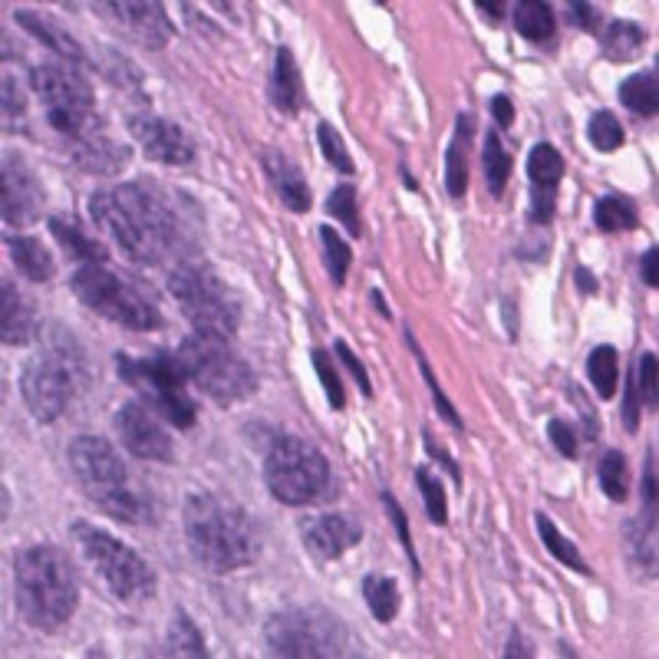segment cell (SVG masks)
I'll use <instances>...</instances> for the list:
<instances>
[{
  "label": "cell",
  "instance_id": "56",
  "mask_svg": "<svg viewBox=\"0 0 659 659\" xmlns=\"http://www.w3.org/2000/svg\"><path fill=\"white\" fill-rule=\"evenodd\" d=\"M504 656L511 659V656H521V659H527V656H534V649L524 643V636L518 633V629H511V639H508V649H504Z\"/></svg>",
  "mask_w": 659,
  "mask_h": 659
},
{
  "label": "cell",
  "instance_id": "5",
  "mask_svg": "<svg viewBox=\"0 0 659 659\" xmlns=\"http://www.w3.org/2000/svg\"><path fill=\"white\" fill-rule=\"evenodd\" d=\"M175 363L185 373V379L205 393L218 406H238L258 389V373L251 363L231 346V337L218 333H192L179 343Z\"/></svg>",
  "mask_w": 659,
  "mask_h": 659
},
{
  "label": "cell",
  "instance_id": "17",
  "mask_svg": "<svg viewBox=\"0 0 659 659\" xmlns=\"http://www.w3.org/2000/svg\"><path fill=\"white\" fill-rule=\"evenodd\" d=\"M304 547L310 550L314 560L327 564L343 557L346 550H353L363 541V524L343 511H330V514H317L300 527Z\"/></svg>",
  "mask_w": 659,
  "mask_h": 659
},
{
  "label": "cell",
  "instance_id": "31",
  "mask_svg": "<svg viewBox=\"0 0 659 659\" xmlns=\"http://www.w3.org/2000/svg\"><path fill=\"white\" fill-rule=\"evenodd\" d=\"M73 146H77V162L90 172H100V175H110L126 162V149H116L100 133H90V136L77 139Z\"/></svg>",
  "mask_w": 659,
  "mask_h": 659
},
{
  "label": "cell",
  "instance_id": "46",
  "mask_svg": "<svg viewBox=\"0 0 659 659\" xmlns=\"http://www.w3.org/2000/svg\"><path fill=\"white\" fill-rule=\"evenodd\" d=\"M383 504H386V511H389V521H393V527H396V534H399V544H402V550L409 554V564H412V570L419 573V557H416V547H412L409 514L402 511V504L396 501V495H393V491H383Z\"/></svg>",
  "mask_w": 659,
  "mask_h": 659
},
{
  "label": "cell",
  "instance_id": "42",
  "mask_svg": "<svg viewBox=\"0 0 659 659\" xmlns=\"http://www.w3.org/2000/svg\"><path fill=\"white\" fill-rule=\"evenodd\" d=\"M310 363H314V370H317V376H320V383H323V393H327V399H330V409H333V412H343V409H346V389H343V383H340V373H337L330 353H327V350H314V353H310Z\"/></svg>",
  "mask_w": 659,
  "mask_h": 659
},
{
  "label": "cell",
  "instance_id": "37",
  "mask_svg": "<svg viewBox=\"0 0 659 659\" xmlns=\"http://www.w3.org/2000/svg\"><path fill=\"white\" fill-rule=\"evenodd\" d=\"M320 245H323V268L330 274V281L337 287L346 284V274H350V264H353V251L350 245L330 228V225H320Z\"/></svg>",
  "mask_w": 659,
  "mask_h": 659
},
{
  "label": "cell",
  "instance_id": "34",
  "mask_svg": "<svg viewBox=\"0 0 659 659\" xmlns=\"http://www.w3.org/2000/svg\"><path fill=\"white\" fill-rule=\"evenodd\" d=\"M587 379L596 389L600 399L616 396V379H620V356L613 346H593L587 356Z\"/></svg>",
  "mask_w": 659,
  "mask_h": 659
},
{
  "label": "cell",
  "instance_id": "3",
  "mask_svg": "<svg viewBox=\"0 0 659 659\" xmlns=\"http://www.w3.org/2000/svg\"><path fill=\"white\" fill-rule=\"evenodd\" d=\"M14 596L27 626L41 633L64 629L80 603V577L57 544H31L14 554Z\"/></svg>",
  "mask_w": 659,
  "mask_h": 659
},
{
  "label": "cell",
  "instance_id": "59",
  "mask_svg": "<svg viewBox=\"0 0 659 659\" xmlns=\"http://www.w3.org/2000/svg\"><path fill=\"white\" fill-rule=\"evenodd\" d=\"M370 297H373V304H376V310H379V314H383V317H386V320H389V307H386V297H383V294H379V291H373V294H370Z\"/></svg>",
  "mask_w": 659,
  "mask_h": 659
},
{
  "label": "cell",
  "instance_id": "26",
  "mask_svg": "<svg viewBox=\"0 0 659 659\" xmlns=\"http://www.w3.org/2000/svg\"><path fill=\"white\" fill-rule=\"evenodd\" d=\"M468 139H471V116H458L455 139L445 152V189L452 198H465L468 192Z\"/></svg>",
  "mask_w": 659,
  "mask_h": 659
},
{
  "label": "cell",
  "instance_id": "1",
  "mask_svg": "<svg viewBox=\"0 0 659 659\" xmlns=\"http://www.w3.org/2000/svg\"><path fill=\"white\" fill-rule=\"evenodd\" d=\"M90 218L136 264H162L185 241V221L169 192L152 182H123L90 195Z\"/></svg>",
  "mask_w": 659,
  "mask_h": 659
},
{
  "label": "cell",
  "instance_id": "45",
  "mask_svg": "<svg viewBox=\"0 0 659 659\" xmlns=\"http://www.w3.org/2000/svg\"><path fill=\"white\" fill-rule=\"evenodd\" d=\"M633 383H636V393H639V399H643V409H656V353L652 350H646V353H639V360H636V373H633Z\"/></svg>",
  "mask_w": 659,
  "mask_h": 659
},
{
  "label": "cell",
  "instance_id": "27",
  "mask_svg": "<svg viewBox=\"0 0 659 659\" xmlns=\"http://www.w3.org/2000/svg\"><path fill=\"white\" fill-rule=\"evenodd\" d=\"M514 31L527 41V44H547L557 34V21L554 11L547 4H534V0H521L511 11Z\"/></svg>",
  "mask_w": 659,
  "mask_h": 659
},
{
  "label": "cell",
  "instance_id": "43",
  "mask_svg": "<svg viewBox=\"0 0 659 659\" xmlns=\"http://www.w3.org/2000/svg\"><path fill=\"white\" fill-rule=\"evenodd\" d=\"M406 340H409V346H412V353H416V363H419V373H422V379H425V386H429V393H432V399H435V406H439V416H442V419H445L452 429H458V432H462V419H458V412L452 409V402L445 399V393H442V386H439V379H435V373H432V366H429L425 353L419 350L416 337H412V333H406Z\"/></svg>",
  "mask_w": 659,
  "mask_h": 659
},
{
  "label": "cell",
  "instance_id": "15",
  "mask_svg": "<svg viewBox=\"0 0 659 659\" xmlns=\"http://www.w3.org/2000/svg\"><path fill=\"white\" fill-rule=\"evenodd\" d=\"M44 208V185L31 162L21 152L4 156V175H0V212L14 228H27L37 221Z\"/></svg>",
  "mask_w": 659,
  "mask_h": 659
},
{
  "label": "cell",
  "instance_id": "24",
  "mask_svg": "<svg viewBox=\"0 0 659 659\" xmlns=\"http://www.w3.org/2000/svg\"><path fill=\"white\" fill-rule=\"evenodd\" d=\"M18 18V24L31 34V37H37L44 47H50L57 57H64L67 64H87V50L73 41V34H67L60 24H54V21H47V18H41V14H34V11H18L14 14Z\"/></svg>",
  "mask_w": 659,
  "mask_h": 659
},
{
  "label": "cell",
  "instance_id": "20",
  "mask_svg": "<svg viewBox=\"0 0 659 659\" xmlns=\"http://www.w3.org/2000/svg\"><path fill=\"white\" fill-rule=\"evenodd\" d=\"M34 337H37L34 300L24 297L11 277H4V284H0V340H4V346H27Z\"/></svg>",
  "mask_w": 659,
  "mask_h": 659
},
{
  "label": "cell",
  "instance_id": "51",
  "mask_svg": "<svg viewBox=\"0 0 659 659\" xmlns=\"http://www.w3.org/2000/svg\"><path fill=\"white\" fill-rule=\"evenodd\" d=\"M643 511L656 514V448H649L646 455V468H643Z\"/></svg>",
  "mask_w": 659,
  "mask_h": 659
},
{
  "label": "cell",
  "instance_id": "16",
  "mask_svg": "<svg viewBox=\"0 0 659 659\" xmlns=\"http://www.w3.org/2000/svg\"><path fill=\"white\" fill-rule=\"evenodd\" d=\"M133 139L143 146V152L152 159V162H162V166H189L195 162V143L192 136L166 120V116H156V113H133L126 120Z\"/></svg>",
  "mask_w": 659,
  "mask_h": 659
},
{
  "label": "cell",
  "instance_id": "33",
  "mask_svg": "<svg viewBox=\"0 0 659 659\" xmlns=\"http://www.w3.org/2000/svg\"><path fill=\"white\" fill-rule=\"evenodd\" d=\"M534 527H537V534H541V544L547 547V554H550L557 564H564V567H570V570H577V573H590V567H587V560L580 557V550L573 547L570 537H564V534L557 531V524L550 521V514L537 511V514H534Z\"/></svg>",
  "mask_w": 659,
  "mask_h": 659
},
{
  "label": "cell",
  "instance_id": "50",
  "mask_svg": "<svg viewBox=\"0 0 659 659\" xmlns=\"http://www.w3.org/2000/svg\"><path fill=\"white\" fill-rule=\"evenodd\" d=\"M639 412H643V399L636 393V383L633 376L626 379V389H623V425L626 432H636L639 429Z\"/></svg>",
  "mask_w": 659,
  "mask_h": 659
},
{
  "label": "cell",
  "instance_id": "13",
  "mask_svg": "<svg viewBox=\"0 0 659 659\" xmlns=\"http://www.w3.org/2000/svg\"><path fill=\"white\" fill-rule=\"evenodd\" d=\"M77 379H80V356H73L64 340H50V346L41 350L24 366L21 376V393L31 416L37 422H57L77 393Z\"/></svg>",
  "mask_w": 659,
  "mask_h": 659
},
{
  "label": "cell",
  "instance_id": "12",
  "mask_svg": "<svg viewBox=\"0 0 659 659\" xmlns=\"http://www.w3.org/2000/svg\"><path fill=\"white\" fill-rule=\"evenodd\" d=\"M264 485L281 504L304 508L327 495L330 462L317 445L297 435H281L264 455Z\"/></svg>",
  "mask_w": 659,
  "mask_h": 659
},
{
  "label": "cell",
  "instance_id": "21",
  "mask_svg": "<svg viewBox=\"0 0 659 659\" xmlns=\"http://www.w3.org/2000/svg\"><path fill=\"white\" fill-rule=\"evenodd\" d=\"M261 162H264V172H268L281 205L294 215H307L314 208V198H310V185H307L300 166L294 159H287L281 149H268L261 156Z\"/></svg>",
  "mask_w": 659,
  "mask_h": 659
},
{
  "label": "cell",
  "instance_id": "35",
  "mask_svg": "<svg viewBox=\"0 0 659 659\" xmlns=\"http://www.w3.org/2000/svg\"><path fill=\"white\" fill-rule=\"evenodd\" d=\"M481 166H485V182H488V192H491L495 198H501V195H504V189H508V179H511V166H514V159H511V152L501 146L498 133H488V136H485Z\"/></svg>",
  "mask_w": 659,
  "mask_h": 659
},
{
  "label": "cell",
  "instance_id": "10",
  "mask_svg": "<svg viewBox=\"0 0 659 659\" xmlns=\"http://www.w3.org/2000/svg\"><path fill=\"white\" fill-rule=\"evenodd\" d=\"M31 87L44 106V116L50 129H57L67 139H83L93 129L96 120V96L87 77L77 70V64L67 60H47L31 70Z\"/></svg>",
  "mask_w": 659,
  "mask_h": 659
},
{
  "label": "cell",
  "instance_id": "41",
  "mask_svg": "<svg viewBox=\"0 0 659 659\" xmlns=\"http://www.w3.org/2000/svg\"><path fill=\"white\" fill-rule=\"evenodd\" d=\"M416 485H419V495H422L429 521L432 524H445L448 521V501H445V488H442L439 475H432L425 465H419L416 468Z\"/></svg>",
  "mask_w": 659,
  "mask_h": 659
},
{
  "label": "cell",
  "instance_id": "55",
  "mask_svg": "<svg viewBox=\"0 0 659 659\" xmlns=\"http://www.w3.org/2000/svg\"><path fill=\"white\" fill-rule=\"evenodd\" d=\"M656 261H659V248H649L639 261V274H643V284L656 287Z\"/></svg>",
  "mask_w": 659,
  "mask_h": 659
},
{
  "label": "cell",
  "instance_id": "36",
  "mask_svg": "<svg viewBox=\"0 0 659 659\" xmlns=\"http://www.w3.org/2000/svg\"><path fill=\"white\" fill-rule=\"evenodd\" d=\"M169 652L172 656H208L205 636H202V629L195 626V620L185 610L172 613V623H169Z\"/></svg>",
  "mask_w": 659,
  "mask_h": 659
},
{
  "label": "cell",
  "instance_id": "2",
  "mask_svg": "<svg viewBox=\"0 0 659 659\" xmlns=\"http://www.w3.org/2000/svg\"><path fill=\"white\" fill-rule=\"evenodd\" d=\"M182 524L192 557L208 573H235L261 554V531L235 498L192 491L182 508Z\"/></svg>",
  "mask_w": 659,
  "mask_h": 659
},
{
  "label": "cell",
  "instance_id": "8",
  "mask_svg": "<svg viewBox=\"0 0 659 659\" xmlns=\"http://www.w3.org/2000/svg\"><path fill=\"white\" fill-rule=\"evenodd\" d=\"M77 550L87 557V564L96 570V577L106 583V590L120 603H143L156 593V570L152 564L136 554L129 544L113 537L110 531L90 524V521H73L70 527Z\"/></svg>",
  "mask_w": 659,
  "mask_h": 659
},
{
  "label": "cell",
  "instance_id": "58",
  "mask_svg": "<svg viewBox=\"0 0 659 659\" xmlns=\"http://www.w3.org/2000/svg\"><path fill=\"white\" fill-rule=\"evenodd\" d=\"M481 14H485V21H491V24H498L501 21V14H504V4H485V0H478L475 4Z\"/></svg>",
  "mask_w": 659,
  "mask_h": 659
},
{
  "label": "cell",
  "instance_id": "22",
  "mask_svg": "<svg viewBox=\"0 0 659 659\" xmlns=\"http://www.w3.org/2000/svg\"><path fill=\"white\" fill-rule=\"evenodd\" d=\"M271 103L287 113L297 116L300 103H304V80H300V67L294 60L291 47H281L274 54V67H271Z\"/></svg>",
  "mask_w": 659,
  "mask_h": 659
},
{
  "label": "cell",
  "instance_id": "14",
  "mask_svg": "<svg viewBox=\"0 0 659 659\" xmlns=\"http://www.w3.org/2000/svg\"><path fill=\"white\" fill-rule=\"evenodd\" d=\"M120 442L146 462H172L175 458V445L172 435L166 429V419L143 399H129L120 406L116 419H113Z\"/></svg>",
  "mask_w": 659,
  "mask_h": 659
},
{
  "label": "cell",
  "instance_id": "19",
  "mask_svg": "<svg viewBox=\"0 0 659 659\" xmlns=\"http://www.w3.org/2000/svg\"><path fill=\"white\" fill-rule=\"evenodd\" d=\"M100 8L110 11V14L116 18V24L126 27L143 47L162 50V47L172 41V34H175V27H172L166 8H162V4H152V0H149V4H136V0H120V4H100Z\"/></svg>",
  "mask_w": 659,
  "mask_h": 659
},
{
  "label": "cell",
  "instance_id": "40",
  "mask_svg": "<svg viewBox=\"0 0 659 659\" xmlns=\"http://www.w3.org/2000/svg\"><path fill=\"white\" fill-rule=\"evenodd\" d=\"M587 139H590V146L596 152H616L623 146V139H626V133H623L620 120L610 110H600L587 123Z\"/></svg>",
  "mask_w": 659,
  "mask_h": 659
},
{
  "label": "cell",
  "instance_id": "48",
  "mask_svg": "<svg viewBox=\"0 0 659 659\" xmlns=\"http://www.w3.org/2000/svg\"><path fill=\"white\" fill-rule=\"evenodd\" d=\"M333 353H337V360L353 373V379H356V386H360V393L366 396V399H373V383H370V373H366V366L356 360V353L346 346V340H337L333 343Z\"/></svg>",
  "mask_w": 659,
  "mask_h": 659
},
{
  "label": "cell",
  "instance_id": "11",
  "mask_svg": "<svg viewBox=\"0 0 659 659\" xmlns=\"http://www.w3.org/2000/svg\"><path fill=\"white\" fill-rule=\"evenodd\" d=\"M264 646L271 656H346L350 652V629L346 623L323 606H291L268 620Z\"/></svg>",
  "mask_w": 659,
  "mask_h": 659
},
{
  "label": "cell",
  "instance_id": "29",
  "mask_svg": "<svg viewBox=\"0 0 659 659\" xmlns=\"http://www.w3.org/2000/svg\"><path fill=\"white\" fill-rule=\"evenodd\" d=\"M600 47L610 60L616 64H626V60H636L646 47V31L633 21H613L606 24L603 37H600Z\"/></svg>",
  "mask_w": 659,
  "mask_h": 659
},
{
  "label": "cell",
  "instance_id": "47",
  "mask_svg": "<svg viewBox=\"0 0 659 659\" xmlns=\"http://www.w3.org/2000/svg\"><path fill=\"white\" fill-rule=\"evenodd\" d=\"M547 439H550V445H554L564 458H573V455H577L580 435H577V429H573L567 419H550V422H547Z\"/></svg>",
  "mask_w": 659,
  "mask_h": 659
},
{
  "label": "cell",
  "instance_id": "4",
  "mask_svg": "<svg viewBox=\"0 0 659 659\" xmlns=\"http://www.w3.org/2000/svg\"><path fill=\"white\" fill-rule=\"evenodd\" d=\"M70 468L83 488V495L113 521L126 524H152L156 501L146 485H139L126 462L120 458L116 445L100 435H77L67 448Z\"/></svg>",
  "mask_w": 659,
  "mask_h": 659
},
{
  "label": "cell",
  "instance_id": "38",
  "mask_svg": "<svg viewBox=\"0 0 659 659\" xmlns=\"http://www.w3.org/2000/svg\"><path fill=\"white\" fill-rule=\"evenodd\" d=\"M596 481H600V488H603V495H606L610 501H626V495H629L626 455L616 452V448H610V452L600 458V465H596Z\"/></svg>",
  "mask_w": 659,
  "mask_h": 659
},
{
  "label": "cell",
  "instance_id": "57",
  "mask_svg": "<svg viewBox=\"0 0 659 659\" xmlns=\"http://www.w3.org/2000/svg\"><path fill=\"white\" fill-rule=\"evenodd\" d=\"M573 284H577V291H580V294H596V277H593L587 268H577V274H573Z\"/></svg>",
  "mask_w": 659,
  "mask_h": 659
},
{
  "label": "cell",
  "instance_id": "32",
  "mask_svg": "<svg viewBox=\"0 0 659 659\" xmlns=\"http://www.w3.org/2000/svg\"><path fill=\"white\" fill-rule=\"evenodd\" d=\"M593 225L606 235L613 231H633L639 225V208L626 195H603L593 205Z\"/></svg>",
  "mask_w": 659,
  "mask_h": 659
},
{
  "label": "cell",
  "instance_id": "30",
  "mask_svg": "<svg viewBox=\"0 0 659 659\" xmlns=\"http://www.w3.org/2000/svg\"><path fill=\"white\" fill-rule=\"evenodd\" d=\"M620 103L639 116V120H652L659 110V90H656V70L646 73H633L620 83Z\"/></svg>",
  "mask_w": 659,
  "mask_h": 659
},
{
  "label": "cell",
  "instance_id": "23",
  "mask_svg": "<svg viewBox=\"0 0 659 659\" xmlns=\"http://www.w3.org/2000/svg\"><path fill=\"white\" fill-rule=\"evenodd\" d=\"M4 245H8V254H11L14 268H18L27 281H34V284L54 281L57 261H54V254H50L37 238H31V235H8Z\"/></svg>",
  "mask_w": 659,
  "mask_h": 659
},
{
  "label": "cell",
  "instance_id": "6",
  "mask_svg": "<svg viewBox=\"0 0 659 659\" xmlns=\"http://www.w3.org/2000/svg\"><path fill=\"white\" fill-rule=\"evenodd\" d=\"M70 291L83 307L120 323L123 330L149 333L162 327V310L149 287L133 281L129 274H116L103 264H83L70 277Z\"/></svg>",
  "mask_w": 659,
  "mask_h": 659
},
{
  "label": "cell",
  "instance_id": "9",
  "mask_svg": "<svg viewBox=\"0 0 659 659\" xmlns=\"http://www.w3.org/2000/svg\"><path fill=\"white\" fill-rule=\"evenodd\" d=\"M116 373L123 383H129L143 402H149L169 425L192 429L198 419V406L189 393V379L175 363V353H116Z\"/></svg>",
  "mask_w": 659,
  "mask_h": 659
},
{
  "label": "cell",
  "instance_id": "49",
  "mask_svg": "<svg viewBox=\"0 0 659 659\" xmlns=\"http://www.w3.org/2000/svg\"><path fill=\"white\" fill-rule=\"evenodd\" d=\"M24 120V93L21 83L14 77H4V129H18V123Z\"/></svg>",
  "mask_w": 659,
  "mask_h": 659
},
{
  "label": "cell",
  "instance_id": "25",
  "mask_svg": "<svg viewBox=\"0 0 659 659\" xmlns=\"http://www.w3.org/2000/svg\"><path fill=\"white\" fill-rule=\"evenodd\" d=\"M50 235L60 241V248H67L70 258H80L83 264H103L110 258V248L103 241H96L93 235L83 231V225L70 221V218H50Z\"/></svg>",
  "mask_w": 659,
  "mask_h": 659
},
{
  "label": "cell",
  "instance_id": "39",
  "mask_svg": "<svg viewBox=\"0 0 659 659\" xmlns=\"http://www.w3.org/2000/svg\"><path fill=\"white\" fill-rule=\"evenodd\" d=\"M327 212H330V218H337V221L350 231V238H360V235H363V221H360V208H356V189H353L350 182H343V185H337V189L330 192Z\"/></svg>",
  "mask_w": 659,
  "mask_h": 659
},
{
  "label": "cell",
  "instance_id": "53",
  "mask_svg": "<svg viewBox=\"0 0 659 659\" xmlns=\"http://www.w3.org/2000/svg\"><path fill=\"white\" fill-rule=\"evenodd\" d=\"M491 116H495V123L501 129H511L514 126V103H511V96H504V93L491 96Z\"/></svg>",
  "mask_w": 659,
  "mask_h": 659
},
{
  "label": "cell",
  "instance_id": "52",
  "mask_svg": "<svg viewBox=\"0 0 659 659\" xmlns=\"http://www.w3.org/2000/svg\"><path fill=\"white\" fill-rule=\"evenodd\" d=\"M567 14H570V21H573L580 31H587V34H593V31L600 27V11H596L593 4H567Z\"/></svg>",
  "mask_w": 659,
  "mask_h": 659
},
{
  "label": "cell",
  "instance_id": "44",
  "mask_svg": "<svg viewBox=\"0 0 659 659\" xmlns=\"http://www.w3.org/2000/svg\"><path fill=\"white\" fill-rule=\"evenodd\" d=\"M317 143H320V152H323V159L340 172V175H353L356 172V166H353V159H350V149H346V143L340 139V133L330 126V123H320L317 126Z\"/></svg>",
  "mask_w": 659,
  "mask_h": 659
},
{
  "label": "cell",
  "instance_id": "28",
  "mask_svg": "<svg viewBox=\"0 0 659 659\" xmlns=\"http://www.w3.org/2000/svg\"><path fill=\"white\" fill-rule=\"evenodd\" d=\"M363 600H366L370 613L379 623H393L396 613H399V606H402V593H399L396 577H389V573H366L363 577Z\"/></svg>",
  "mask_w": 659,
  "mask_h": 659
},
{
  "label": "cell",
  "instance_id": "18",
  "mask_svg": "<svg viewBox=\"0 0 659 659\" xmlns=\"http://www.w3.org/2000/svg\"><path fill=\"white\" fill-rule=\"evenodd\" d=\"M560 179H564V156L550 143H537L527 156V182L534 189V198H531V221L534 225L550 221Z\"/></svg>",
  "mask_w": 659,
  "mask_h": 659
},
{
  "label": "cell",
  "instance_id": "7",
  "mask_svg": "<svg viewBox=\"0 0 659 659\" xmlns=\"http://www.w3.org/2000/svg\"><path fill=\"white\" fill-rule=\"evenodd\" d=\"M169 291L198 333L235 337L241 327V297L208 261H179L169 271Z\"/></svg>",
  "mask_w": 659,
  "mask_h": 659
},
{
  "label": "cell",
  "instance_id": "54",
  "mask_svg": "<svg viewBox=\"0 0 659 659\" xmlns=\"http://www.w3.org/2000/svg\"><path fill=\"white\" fill-rule=\"evenodd\" d=\"M425 452H429L432 458H439V465H442V468H448V475L455 478V485H462V468L455 465V458H452V455H448V452H445V448H442V445H439L432 435H425Z\"/></svg>",
  "mask_w": 659,
  "mask_h": 659
}]
</instances>
